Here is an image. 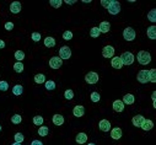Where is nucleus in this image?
Here are the masks:
<instances>
[{
	"mask_svg": "<svg viewBox=\"0 0 156 145\" xmlns=\"http://www.w3.org/2000/svg\"><path fill=\"white\" fill-rule=\"evenodd\" d=\"M75 140H76L78 144H85L87 141V135L85 133H79L75 138Z\"/></svg>",
	"mask_w": 156,
	"mask_h": 145,
	"instance_id": "23",
	"label": "nucleus"
},
{
	"mask_svg": "<svg viewBox=\"0 0 156 145\" xmlns=\"http://www.w3.org/2000/svg\"><path fill=\"white\" fill-rule=\"evenodd\" d=\"M35 82H36V84H44V82H46V76L43 74H36L35 75Z\"/></svg>",
	"mask_w": 156,
	"mask_h": 145,
	"instance_id": "26",
	"label": "nucleus"
},
{
	"mask_svg": "<svg viewBox=\"0 0 156 145\" xmlns=\"http://www.w3.org/2000/svg\"><path fill=\"white\" fill-rule=\"evenodd\" d=\"M49 133V128L48 127H44V126H41L38 129V135L39 136H47Z\"/></svg>",
	"mask_w": 156,
	"mask_h": 145,
	"instance_id": "25",
	"label": "nucleus"
},
{
	"mask_svg": "<svg viewBox=\"0 0 156 145\" xmlns=\"http://www.w3.org/2000/svg\"><path fill=\"white\" fill-rule=\"evenodd\" d=\"M134 101H135V99H134V96H133L132 94H127V95H124L123 100H122V102H123L124 105H133Z\"/></svg>",
	"mask_w": 156,
	"mask_h": 145,
	"instance_id": "20",
	"label": "nucleus"
},
{
	"mask_svg": "<svg viewBox=\"0 0 156 145\" xmlns=\"http://www.w3.org/2000/svg\"><path fill=\"white\" fill-rule=\"evenodd\" d=\"M0 132H1V126H0Z\"/></svg>",
	"mask_w": 156,
	"mask_h": 145,
	"instance_id": "50",
	"label": "nucleus"
},
{
	"mask_svg": "<svg viewBox=\"0 0 156 145\" xmlns=\"http://www.w3.org/2000/svg\"><path fill=\"white\" fill-rule=\"evenodd\" d=\"M147 20L151 22H156V10L155 9H151L147 14Z\"/></svg>",
	"mask_w": 156,
	"mask_h": 145,
	"instance_id": "28",
	"label": "nucleus"
},
{
	"mask_svg": "<svg viewBox=\"0 0 156 145\" xmlns=\"http://www.w3.org/2000/svg\"><path fill=\"white\" fill-rule=\"evenodd\" d=\"M44 46L47 48H53L54 46H56V39H54L53 37H46L44 38Z\"/></svg>",
	"mask_w": 156,
	"mask_h": 145,
	"instance_id": "24",
	"label": "nucleus"
},
{
	"mask_svg": "<svg viewBox=\"0 0 156 145\" xmlns=\"http://www.w3.org/2000/svg\"><path fill=\"white\" fill-rule=\"evenodd\" d=\"M146 34H147V37L150 39H155L156 38V26H150V27H149L147 31H146Z\"/></svg>",
	"mask_w": 156,
	"mask_h": 145,
	"instance_id": "21",
	"label": "nucleus"
},
{
	"mask_svg": "<svg viewBox=\"0 0 156 145\" xmlns=\"http://www.w3.org/2000/svg\"><path fill=\"white\" fill-rule=\"evenodd\" d=\"M98 30H100L101 33H107V32H110V30H111V24L107 22V21H102V22L100 24Z\"/></svg>",
	"mask_w": 156,
	"mask_h": 145,
	"instance_id": "17",
	"label": "nucleus"
},
{
	"mask_svg": "<svg viewBox=\"0 0 156 145\" xmlns=\"http://www.w3.org/2000/svg\"><path fill=\"white\" fill-rule=\"evenodd\" d=\"M64 97L66 99V100H73L74 99V91L73 90H66V91L64 92Z\"/></svg>",
	"mask_w": 156,
	"mask_h": 145,
	"instance_id": "37",
	"label": "nucleus"
},
{
	"mask_svg": "<svg viewBox=\"0 0 156 145\" xmlns=\"http://www.w3.org/2000/svg\"><path fill=\"white\" fill-rule=\"evenodd\" d=\"M87 145H96V144H93V143H89V144H87Z\"/></svg>",
	"mask_w": 156,
	"mask_h": 145,
	"instance_id": "49",
	"label": "nucleus"
},
{
	"mask_svg": "<svg viewBox=\"0 0 156 145\" xmlns=\"http://www.w3.org/2000/svg\"><path fill=\"white\" fill-rule=\"evenodd\" d=\"M21 9H22L21 3H19V1H14L10 5V11H11V14H19L20 11H21Z\"/></svg>",
	"mask_w": 156,
	"mask_h": 145,
	"instance_id": "16",
	"label": "nucleus"
},
{
	"mask_svg": "<svg viewBox=\"0 0 156 145\" xmlns=\"http://www.w3.org/2000/svg\"><path fill=\"white\" fill-rule=\"evenodd\" d=\"M43 122H44V119H43L42 116H35L33 117V124H35V126L41 127L43 124Z\"/></svg>",
	"mask_w": 156,
	"mask_h": 145,
	"instance_id": "27",
	"label": "nucleus"
},
{
	"mask_svg": "<svg viewBox=\"0 0 156 145\" xmlns=\"http://www.w3.org/2000/svg\"><path fill=\"white\" fill-rule=\"evenodd\" d=\"M110 4H111V0H102V1H101V5L105 6L106 9L108 8V6H110Z\"/></svg>",
	"mask_w": 156,
	"mask_h": 145,
	"instance_id": "42",
	"label": "nucleus"
},
{
	"mask_svg": "<svg viewBox=\"0 0 156 145\" xmlns=\"http://www.w3.org/2000/svg\"><path fill=\"white\" fill-rule=\"evenodd\" d=\"M113 109H114V112H123L124 111V103L122 102V100H116L113 102V105H112Z\"/></svg>",
	"mask_w": 156,
	"mask_h": 145,
	"instance_id": "12",
	"label": "nucleus"
},
{
	"mask_svg": "<svg viewBox=\"0 0 156 145\" xmlns=\"http://www.w3.org/2000/svg\"><path fill=\"white\" fill-rule=\"evenodd\" d=\"M62 65H63V60L59 57H52L49 59V66L52 69H54V70H56V69H59Z\"/></svg>",
	"mask_w": 156,
	"mask_h": 145,
	"instance_id": "8",
	"label": "nucleus"
},
{
	"mask_svg": "<svg viewBox=\"0 0 156 145\" xmlns=\"http://www.w3.org/2000/svg\"><path fill=\"white\" fill-rule=\"evenodd\" d=\"M83 3H85V4H90V3H91V0H84Z\"/></svg>",
	"mask_w": 156,
	"mask_h": 145,
	"instance_id": "47",
	"label": "nucleus"
},
{
	"mask_svg": "<svg viewBox=\"0 0 156 145\" xmlns=\"http://www.w3.org/2000/svg\"><path fill=\"white\" fill-rule=\"evenodd\" d=\"M119 58H120L122 64H123V65H132L134 63V59H135L134 54L130 53V52H124Z\"/></svg>",
	"mask_w": 156,
	"mask_h": 145,
	"instance_id": "2",
	"label": "nucleus"
},
{
	"mask_svg": "<svg viewBox=\"0 0 156 145\" xmlns=\"http://www.w3.org/2000/svg\"><path fill=\"white\" fill-rule=\"evenodd\" d=\"M22 122V117L21 114H14L11 117V123L12 124H19V123H21Z\"/></svg>",
	"mask_w": 156,
	"mask_h": 145,
	"instance_id": "32",
	"label": "nucleus"
},
{
	"mask_svg": "<svg viewBox=\"0 0 156 145\" xmlns=\"http://www.w3.org/2000/svg\"><path fill=\"white\" fill-rule=\"evenodd\" d=\"M24 69H25V66H24V64L21 63V61H17V63L14 64V70H15L16 73H22Z\"/></svg>",
	"mask_w": 156,
	"mask_h": 145,
	"instance_id": "30",
	"label": "nucleus"
},
{
	"mask_svg": "<svg viewBox=\"0 0 156 145\" xmlns=\"http://www.w3.org/2000/svg\"><path fill=\"white\" fill-rule=\"evenodd\" d=\"M3 48H5V42L3 39H0V49H3Z\"/></svg>",
	"mask_w": 156,
	"mask_h": 145,
	"instance_id": "46",
	"label": "nucleus"
},
{
	"mask_svg": "<svg viewBox=\"0 0 156 145\" xmlns=\"http://www.w3.org/2000/svg\"><path fill=\"white\" fill-rule=\"evenodd\" d=\"M52 122L54 126H63L64 124V117L62 114H54L53 116V118H52Z\"/></svg>",
	"mask_w": 156,
	"mask_h": 145,
	"instance_id": "15",
	"label": "nucleus"
},
{
	"mask_svg": "<svg viewBox=\"0 0 156 145\" xmlns=\"http://www.w3.org/2000/svg\"><path fill=\"white\" fill-rule=\"evenodd\" d=\"M85 81L87 84L93 85V84H97L98 82V74L95 73V71H90L85 75Z\"/></svg>",
	"mask_w": 156,
	"mask_h": 145,
	"instance_id": "4",
	"label": "nucleus"
},
{
	"mask_svg": "<svg viewBox=\"0 0 156 145\" xmlns=\"http://www.w3.org/2000/svg\"><path fill=\"white\" fill-rule=\"evenodd\" d=\"M11 145H21V143H14V144H11Z\"/></svg>",
	"mask_w": 156,
	"mask_h": 145,
	"instance_id": "48",
	"label": "nucleus"
},
{
	"mask_svg": "<svg viewBox=\"0 0 156 145\" xmlns=\"http://www.w3.org/2000/svg\"><path fill=\"white\" fill-rule=\"evenodd\" d=\"M59 58L60 59H70L71 58V51L68 46H64L59 49Z\"/></svg>",
	"mask_w": 156,
	"mask_h": 145,
	"instance_id": "6",
	"label": "nucleus"
},
{
	"mask_svg": "<svg viewBox=\"0 0 156 145\" xmlns=\"http://www.w3.org/2000/svg\"><path fill=\"white\" fill-rule=\"evenodd\" d=\"M49 4H51V6H53L54 9H59L60 6H62L63 1H62V0H51Z\"/></svg>",
	"mask_w": 156,
	"mask_h": 145,
	"instance_id": "34",
	"label": "nucleus"
},
{
	"mask_svg": "<svg viewBox=\"0 0 156 145\" xmlns=\"http://www.w3.org/2000/svg\"><path fill=\"white\" fill-rule=\"evenodd\" d=\"M90 99H91V101H92V102H100L101 96H100V94H98V92H92V94H91V96H90Z\"/></svg>",
	"mask_w": 156,
	"mask_h": 145,
	"instance_id": "38",
	"label": "nucleus"
},
{
	"mask_svg": "<svg viewBox=\"0 0 156 145\" xmlns=\"http://www.w3.org/2000/svg\"><path fill=\"white\" fill-rule=\"evenodd\" d=\"M111 136H112V139H114V140H119L122 138V129L119 127H116V128L111 129Z\"/></svg>",
	"mask_w": 156,
	"mask_h": 145,
	"instance_id": "14",
	"label": "nucleus"
},
{
	"mask_svg": "<svg viewBox=\"0 0 156 145\" xmlns=\"http://www.w3.org/2000/svg\"><path fill=\"white\" fill-rule=\"evenodd\" d=\"M31 38H32L33 42H38V41L41 39V33L39 32H33L31 34Z\"/></svg>",
	"mask_w": 156,
	"mask_h": 145,
	"instance_id": "40",
	"label": "nucleus"
},
{
	"mask_svg": "<svg viewBox=\"0 0 156 145\" xmlns=\"http://www.w3.org/2000/svg\"><path fill=\"white\" fill-rule=\"evenodd\" d=\"M14 139H15V143H22L25 136H24L22 133H16L15 135H14Z\"/></svg>",
	"mask_w": 156,
	"mask_h": 145,
	"instance_id": "36",
	"label": "nucleus"
},
{
	"mask_svg": "<svg viewBox=\"0 0 156 145\" xmlns=\"http://www.w3.org/2000/svg\"><path fill=\"white\" fill-rule=\"evenodd\" d=\"M98 128H100V130H102V132H110V129H111V123H110V121L101 119L100 123H98Z\"/></svg>",
	"mask_w": 156,
	"mask_h": 145,
	"instance_id": "10",
	"label": "nucleus"
},
{
	"mask_svg": "<svg viewBox=\"0 0 156 145\" xmlns=\"http://www.w3.org/2000/svg\"><path fill=\"white\" fill-rule=\"evenodd\" d=\"M143 130H151L152 128H154V122L152 121H150V119H144V122H143V124H141V127H140Z\"/></svg>",
	"mask_w": 156,
	"mask_h": 145,
	"instance_id": "18",
	"label": "nucleus"
},
{
	"mask_svg": "<svg viewBox=\"0 0 156 145\" xmlns=\"http://www.w3.org/2000/svg\"><path fill=\"white\" fill-rule=\"evenodd\" d=\"M149 81L156 82V69H150L149 70Z\"/></svg>",
	"mask_w": 156,
	"mask_h": 145,
	"instance_id": "31",
	"label": "nucleus"
},
{
	"mask_svg": "<svg viewBox=\"0 0 156 145\" xmlns=\"http://www.w3.org/2000/svg\"><path fill=\"white\" fill-rule=\"evenodd\" d=\"M31 145H43V143L41 141V140H32Z\"/></svg>",
	"mask_w": 156,
	"mask_h": 145,
	"instance_id": "44",
	"label": "nucleus"
},
{
	"mask_svg": "<svg viewBox=\"0 0 156 145\" xmlns=\"http://www.w3.org/2000/svg\"><path fill=\"white\" fill-rule=\"evenodd\" d=\"M5 29L8 30V31H11V30L14 29V24H12V22H6V24H5Z\"/></svg>",
	"mask_w": 156,
	"mask_h": 145,
	"instance_id": "43",
	"label": "nucleus"
},
{
	"mask_svg": "<svg viewBox=\"0 0 156 145\" xmlns=\"http://www.w3.org/2000/svg\"><path fill=\"white\" fill-rule=\"evenodd\" d=\"M102 56H103V58H113V56H114V48L112 46H106V47H103Z\"/></svg>",
	"mask_w": 156,
	"mask_h": 145,
	"instance_id": "9",
	"label": "nucleus"
},
{
	"mask_svg": "<svg viewBox=\"0 0 156 145\" xmlns=\"http://www.w3.org/2000/svg\"><path fill=\"white\" fill-rule=\"evenodd\" d=\"M15 58L17 59V61H22L25 59V52H22V51H16L15 52Z\"/></svg>",
	"mask_w": 156,
	"mask_h": 145,
	"instance_id": "35",
	"label": "nucleus"
},
{
	"mask_svg": "<svg viewBox=\"0 0 156 145\" xmlns=\"http://www.w3.org/2000/svg\"><path fill=\"white\" fill-rule=\"evenodd\" d=\"M137 60L141 65H147L151 61V56H150V53L146 51H139L138 56H137Z\"/></svg>",
	"mask_w": 156,
	"mask_h": 145,
	"instance_id": "1",
	"label": "nucleus"
},
{
	"mask_svg": "<svg viewBox=\"0 0 156 145\" xmlns=\"http://www.w3.org/2000/svg\"><path fill=\"white\" fill-rule=\"evenodd\" d=\"M144 117L141 116V114H137V116H134L133 117V119H132V123H133V126L134 127H138V128H140L141 127V124H143V122H144Z\"/></svg>",
	"mask_w": 156,
	"mask_h": 145,
	"instance_id": "13",
	"label": "nucleus"
},
{
	"mask_svg": "<svg viewBox=\"0 0 156 145\" xmlns=\"http://www.w3.org/2000/svg\"><path fill=\"white\" fill-rule=\"evenodd\" d=\"M111 64L114 69H120V68H123V64H122V60L119 57H113L112 60H111Z\"/></svg>",
	"mask_w": 156,
	"mask_h": 145,
	"instance_id": "19",
	"label": "nucleus"
},
{
	"mask_svg": "<svg viewBox=\"0 0 156 145\" xmlns=\"http://www.w3.org/2000/svg\"><path fill=\"white\" fill-rule=\"evenodd\" d=\"M63 38H64L65 41H70V39L73 38V32H71V31H65V32L63 33Z\"/></svg>",
	"mask_w": 156,
	"mask_h": 145,
	"instance_id": "41",
	"label": "nucleus"
},
{
	"mask_svg": "<svg viewBox=\"0 0 156 145\" xmlns=\"http://www.w3.org/2000/svg\"><path fill=\"white\" fill-rule=\"evenodd\" d=\"M123 38L125 41H128V42H132V41L135 39V31L134 29H132V27H127V29H124L123 31Z\"/></svg>",
	"mask_w": 156,
	"mask_h": 145,
	"instance_id": "5",
	"label": "nucleus"
},
{
	"mask_svg": "<svg viewBox=\"0 0 156 145\" xmlns=\"http://www.w3.org/2000/svg\"><path fill=\"white\" fill-rule=\"evenodd\" d=\"M44 85H46V89L48 90V91H53L54 89H56V82L49 80V81H46L44 82Z\"/></svg>",
	"mask_w": 156,
	"mask_h": 145,
	"instance_id": "33",
	"label": "nucleus"
},
{
	"mask_svg": "<svg viewBox=\"0 0 156 145\" xmlns=\"http://www.w3.org/2000/svg\"><path fill=\"white\" fill-rule=\"evenodd\" d=\"M107 10L111 15H117V14H119V11H120V4L118 1H116V0H111V4L107 8Z\"/></svg>",
	"mask_w": 156,
	"mask_h": 145,
	"instance_id": "3",
	"label": "nucleus"
},
{
	"mask_svg": "<svg viewBox=\"0 0 156 145\" xmlns=\"http://www.w3.org/2000/svg\"><path fill=\"white\" fill-rule=\"evenodd\" d=\"M137 79L140 84H146V82H149V70H140L137 75Z\"/></svg>",
	"mask_w": 156,
	"mask_h": 145,
	"instance_id": "7",
	"label": "nucleus"
},
{
	"mask_svg": "<svg viewBox=\"0 0 156 145\" xmlns=\"http://www.w3.org/2000/svg\"><path fill=\"white\" fill-rule=\"evenodd\" d=\"M73 114L75 116V117H78V118L83 117V116L85 114V107L81 106V105L75 106V107H74V109H73Z\"/></svg>",
	"mask_w": 156,
	"mask_h": 145,
	"instance_id": "11",
	"label": "nucleus"
},
{
	"mask_svg": "<svg viewBox=\"0 0 156 145\" xmlns=\"http://www.w3.org/2000/svg\"><path fill=\"white\" fill-rule=\"evenodd\" d=\"M100 34H101V32H100V30H98V27H92V29L90 30V36H91L92 38L100 37Z\"/></svg>",
	"mask_w": 156,
	"mask_h": 145,
	"instance_id": "29",
	"label": "nucleus"
},
{
	"mask_svg": "<svg viewBox=\"0 0 156 145\" xmlns=\"http://www.w3.org/2000/svg\"><path fill=\"white\" fill-rule=\"evenodd\" d=\"M65 4H68V5H74V4H76V0H65Z\"/></svg>",
	"mask_w": 156,
	"mask_h": 145,
	"instance_id": "45",
	"label": "nucleus"
},
{
	"mask_svg": "<svg viewBox=\"0 0 156 145\" xmlns=\"http://www.w3.org/2000/svg\"><path fill=\"white\" fill-rule=\"evenodd\" d=\"M9 84L6 81H0V91H8Z\"/></svg>",
	"mask_w": 156,
	"mask_h": 145,
	"instance_id": "39",
	"label": "nucleus"
},
{
	"mask_svg": "<svg viewBox=\"0 0 156 145\" xmlns=\"http://www.w3.org/2000/svg\"><path fill=\"white\" fill-rule=\"evenodd\" d=\"M22 92H24V86L22 85L17 84V85H15V86L12 87V94L15 95V96H21Z\"/></svg>",
	"mask_w": 156,
	"mask_h": 145,
	"instance_id": "22",
	"label": "nucleus"
}]
</instances>
